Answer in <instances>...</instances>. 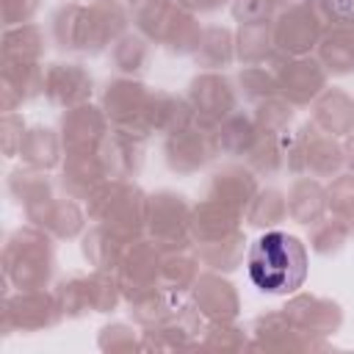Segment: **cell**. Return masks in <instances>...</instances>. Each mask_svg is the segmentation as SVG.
Listing matches in <instances>:
<instances>
[{"label":"cell","mask_w":354,"mask_h":354,"mask_svg":"<svg viewBox=\"0 0 354 354\" xmlns=\"http://www.w3.org/2000/svg\"><path fill=\"white\" fill-rule=\"evenodd\" d=\"M249 277L266 293H293L307 277V252L288 232H266L249 249Z\"/></svg>","instance_id":"1"}]
</instances>
